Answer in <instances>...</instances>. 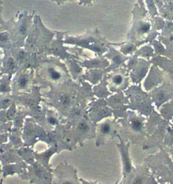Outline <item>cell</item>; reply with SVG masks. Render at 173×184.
Returning a JSON list of instances; mask_svg holds the SVG:
<instances>
[{
    "label": "cell",
    "mask_w": 173,
    "mask_h": 184,
    "mask_svg": "<svg viewBox=\"0 0 173 184\" xmlns=\"http://www.w3.org/2000/svg\"><path fill=\"white\" fill-rule=\"evenodd\" d=\"M90 129V125L86 121H81L78 124V130L82 133H86Z\"/></svg>",
    "instance_id": "1"
},
{
    "label": "cell",
    "mask_w": 173,
    "mask_h": 184,
    "mask_svg": "<svg viewBox=\"0 0 173 184\" xmlns=\"http://www.w3.org/2000/svg\"><path fill=\"white\" fill-rule=\"evenodd\" d=\"M110 131H111V126H110V124L108 122H105V123L101 125L100 132L102 135H107L110 133Z\"/></svg>",
    "instance_id": "2"
},
{
    "label": "cell",
    "mask_w": 173,
    "mask_h": 184,
    "mask_svg": "<svg viewBox=\"0 0 173 184\" xmlns=\"http://www.w3.org/2000/svg\"><path fill=\"white\" fill-rule=\"evenodd\" d=\"M48 72H49V76L51 77V78L53 80H58L59 79H60V73L58 72V71L55 70L54 69L49 68V70H48Z\"/></svg>",
    "instance_id": "3"
},
{
    "label": "cell",
    "mask_w": 173,
    "mask_h": 184,
    "mask_svg": "<svg viewBox=\"0 0 173 184\" xmlns=\"http://www.w3.org/2000/svg\"><path fill=\"white\" fill-rule=\"evenodd\" d=\"M132 128L135 131H140L142 128V123L139 120H134L132 122Z\"/></svg>",
    "instance_id": "4"
},
{
    "label": "cell",
    "mask_w": 173,
    "mask_h": 184,
    "mask_svg": "<svg viewBox=\"0 0 173 184\" xmlns=\"http://www.w3.org/2000/svg\"><path fill=\"white\" fill-rule=\"evenodd\" d=\"M70 102H71V99H70V97L68 95H64L61 97L60 103L63 106H68V105L70 104Z\"/></svg>",
    "instance_id": "5"
},
{
    "label": "cell",
    "mask_w": 173,
    "mask_h": 184,
    "mask_svg": "<svg viewBox=\"0 0 173 184\" xmlns=\"http://www.w3.org/2000/svg\"><path fill=\"white\" fill-rule=\"evenodd\" d=\"M122 156H123V159H124V168H125L126 172L128 173L131 171V163H130L129 158L128 157V155L124 154V153H122Z\"/></svg>",
    "instance_id": "6"
},
{
    "label": "cell",
    "mask_w": 173,
    "mask_h": 184,
    "mask_svg": "<svg viewBox=\"0 0 173 184\" xmlns=\"http://www.w3.org/2000/svg\"><path fill=\"white\" fill-rule=\"evenodd\" d=\"M28 82V80L26 76H23L22 78H20V80L18 81V85L20 86V88H25Z\"/></svg>",
    "instance_id": "7"
},
{
    "label": "cell",
    "mask_w": 173,
    "mask_h": 184,
    "mask_svg": "<svg viewBox=\"0 0 173 184\" xmlns=\"http://www.w3.org/2000/svg\"><path fill=\"white\" fill-rule=\"evenodd\" d=\"M47 122L51 126H56L58 124V119L55 116H49L47 118Z\"/></svg>",
    "instance_id": "8"
},
{
    "label": "cell",
    "mask_w": 173,
    "mask_h": 184,
    "mask_svg": "<svg viewBox=\"0 0 173 184\" xmlns=\"http://www.w3.org/2000/svg\"><path fill=\"white\" fill-rule=\"evenodd\" d=\"M114 82L117 85H119V84H121L122 82V78L121 77V76H115L114 78Z\"/></svg>",
    "instance_id": "9"
},
{
    "label": "cell",
    "mask_w": 173,
    "mask_h": 184,
    "mask_svg": "<svg viewBox=\"0 0 173 184\" xmlns=\"http://www.w3.org/2000/svg\"><path fill=\"white\" fill-rule=\"evenodd\" d=\"M149 25H147V24H146V25H144L143 26V27H141V31H142V32H147L149 30Z\"/></svg>",
    "instance_id": "10"
},
{
    "label": "cell",
    "mask_w": 173,
    "mask_h": 184,
    "mask_svg": "<svg viewBox=\"0 0 173 184\" xmlns=\"http://www.w3.org/2000/svg\"><path fill=\"white\" fill-rule=\"evenodd\" d=\"M26 29H27V27H26V24L24 23V24L21 25L20 28V32L22 33H25L26 31Z\"/></svg>",
    "instance_id": "11"
},
{
    "label": "cell",
    "mask_w": 173,
    "mask_h": 184,
    "mask_svg": "<svg viewBox=\"0 0 173 184\" xmlns=\"http://www.w3.org/2000/svg\"><path fill=\"white\" fill-rule=\"evenodd\" d=\"M7 38H8V36H7V35L6 33H2V34H0V40L2 41V42H4V41H6L7 40Z\"/></svg>",
    "instance_id": "12"
},
{
    "label": "cell",
    "mask_w": 173,
    "mask_h": 184,
    "mask_svg": "<svg viewBox=\"0 0 173 184\" xmlns=\"http://www.w3.org/2000/svg\"><path fill=\"white\" fill-rule=\"evenodd\" d=\"M114 61L116 63H117V64H118V63H121V58L118 56H116V57H115L114 58Z\"/></svg>",
    "instance_id": "13"
},
{
    "label": "cell",
    "mask_w": 173,
    "mask_h": 184,
    "mask_svg": "<svg viewBox=\"0 0 173 184\" xmlns=\"http://www.w3.org/2000/svg\"><path fill=\"white\" fill-rule=\"evenodd\" d=\"M143 182V179L141 178H137L135 181V182H134V184H141Z\"/></svg>",
    "instance_id": "14"
},
{
    "label": "cell",
    "mask_w": 173,
    "mask_h": 184,
    "mask_svg": "<svg viewBox=\"0 0 173 184\" xmlns=\"http://www.w3.org/2000/svg\"><path fill=\"white\" fill-rule=\"evenodd\" d=\"M132 48H132V47H128V48H126V49L125 50V52H128L131 51V50H132Z\"/></svg>",
    "instance_id": "15"
}]
</instances>
